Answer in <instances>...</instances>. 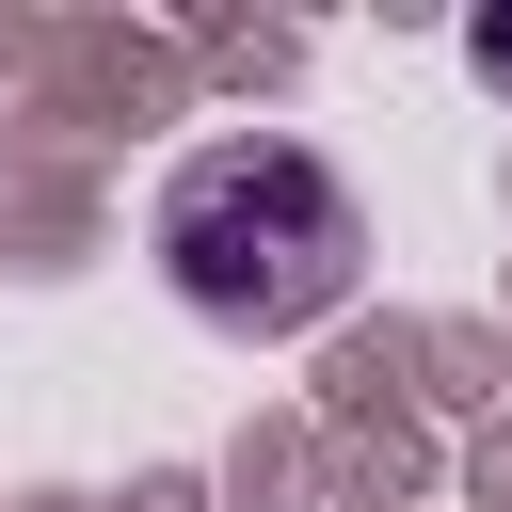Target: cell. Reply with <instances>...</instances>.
<instances>
[{
  "mask_svg": "<svg viewBox=\"0 0 512 512\" xmlns=\"http://www.w3.org/2000/svg\"><path fill=\"white\" fill-rule=\"evenodd\" d=\"M464 64H480V80L512 96V16H480V32H464Z\"/></svg>",
  "mask_w": 512,
  "mask_h": 512,
  "instance_id": "7a4b0ae2",
  "label": "cell"
},
{
  "mask_svg": "<svg viewBox=\"0 0 512 512\" xmlns=\"http://www.w3.org/2000/svg\"><path fill=\"white\" fill-rule=\"evenodd\" d=\"M160 272H176V304L224 320V336H304L320 304H352L368 224H352L336 160H304V144H208V160L160 192Z\"/></svg>",
  "mask_w": 512,
  "mask_h": 512,
  "instance_id": "6da1fadb",
  "label": "cell"
}]
</instances>
